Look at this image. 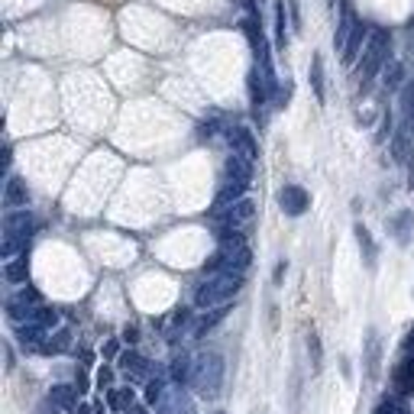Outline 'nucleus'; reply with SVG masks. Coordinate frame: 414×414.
Returning a JSON list of instances; mask_svg holds the SVG:
<instances>
[{
    "instance_id": "f257e3e1",
    "label": "nucleus",
    "mask_w": 414,
    "mask_h": 414,
    "mask_svg": "<svg viewBox=\"0 0 414 414\" xmlns=\"http://www.w3.org/2000/svg\"><path fill=\"white\" fill-rule=\"evenodd\" d=\"M217 239H220L217 253H214L211 259H207V266H204L207 275H220V272L243 275L246 269L253 266V249H249L243 233H217Z\"/></svg>"
},
{
    "instance_id": "f03ea898",
    "label": "nucleus",
    "mask_w": 414,
    "mask_h": 414,
    "mask_svg": "<svg viewBox=\"0 0 414 414\" xmlns=\"http://www.w3.org/2000/svg\"><path fill=\"white\" fill-rule=\"evenodd\" d=\"M239 288H243V275H237V272L207 275V281H201L197 291H195V304L204 308V311L227 308V304L239 295Z\"/></svg>"
},
{
    "instance_id": "7ed1b4c3",
    "label": "nucleus",
    "mask_w": 414,
    "mask_h": 414,
    "mask_svg": "<svg viewBox=\"0 0 414 414\" xmlns=\"http://www.w3.org/2000/svg\"><path fill=\"white\" fill-rule=\"evenodd\" d=\"M191 385L201 398H217L220 388H224V356L220 353H201L195 363Z\"/></svg>"
},
{
    "instance_id": "20e7f679",
    "label": "nucleus",
    "mask_w": 414,
    "mask_h": 414,
    "mask_svg": "<svg viewBox=\"0 0 414 414\" xmlns=\"http://www.w3.org/2000/svg\"><path fill=\"white\" fill-rule=\"evenodd\" d=\"M388 52H392V36L385 33V29H372L369 43H366V52L363 58H359V81L366 85H372V78L382 71V65L388 62Z\"/></svg>"
},
{
    "instance_id": "39448f33",
    "label": "nucleus",
    "mask_w": 414,
    "mask_h": 414,
    "mask_svg": "<svg viewBox=\"0 0 414 414\" xmlns=\"http://www.w3.org/2000/svg\"><path fill=\"white\" fill-rule=\"evenodd\" d=\"M253 217H256L253 197H243V201H237L233 207H227L224 214H217V224H220L217 233H239L246 224H253Z\"/></svg>"
},
{
    "instance_id": "423d86ee",
    "label": "nucleus",
    "mask_w": 414,
    "mask_h": 414,
    "mask_svg": "<svg viewBox=\"0 0 414 414\" xmlns=\"http://www.w3.org/2000/svg\"><path fill=\"white\" fill-rule=\"evenodd\" d=\"M39 308H43V295L36 288H23V291H16L7 301V317L16 324H26Z\"/></svg>"
},
{
    "instance_id": "0eeeda50",
    "label": "nucleus",
    "mask_w": 414,
    "mask_h": 414,
    "mask_svg": "<svg viewBox=\"0 0 414 414\" xmlns=\"http://www.w3.org/2000/svg\"><path fill=\"white\" fill-rule=\"evenodd\" d=\"M155 414H195V401L188 398V392H185L182 385H172V388H165V395L159 398Z\"/></svg>"
},
{
    "instance_id": "6e6552de",
    "label": "nucleus",
    "mask_w": 414,
    "mask_h": 414,
    "mask_svg": "<svg viewBox=\"0 0 414 414\" xmlns=\"http://www.w3.org/2000/svg\"><path fill=\"white\" fill-rule=\"evenodd\" d=\"M227 143H230L233 155H243L246 162H256V159H259V143H256L253 130H246V127L227 130Z\"/></svg>"
},
{
    "instance_id": "1a4fd4ad",
    "label": "nucleus",
    "mask_w": 414,
    "mask_h": 414,
    "mask_svg": "<svg viewBox=\"0 0 414 414\" xmlns=\"http://www.w3.org/2000/svg\"><path fill=\"white\" fill-rule=\"evenodd\" d=\"M279 204H281V211H285L288 217H301V214L311 207V195L301 188V185H285V188L279 191Z\"/></svg>"
},
{
    "instance_id": "9d476101",
    "label": "nucleus",
    "mask_w": 414,
    "mask_h": 414,
    "mask_svg": "<svg viewBox=\"0 0 414 414\" xmlns=\"http://www.w3.org/2000/svg\"><path fill=\"white\" fill-rule=\"evenodd\" d=\"M120 369L127 372L133 382H149V379H155L159 366H152L149 359H143L140 353H123V356H120Z\"/></svg>"
},
{
    "instance_id": "9b49d317",
    "label": "nucleus",
    "mask_w": 414,
    "mask_h": 414,
    "mask_svg": "<svg viewBox=\"0 0 414 414\" xmlns=\"http://www.w3.org/2000/svg\"><path fill=\"white\" fill-rule=\"evenodd\" d=\"M224 182L227 185H239V188H249L253 182V162H246L243 155H227V165H224Z\"/></svg>"
},
{
    "instance_id": "f8f14e48",
    "label": "nucleus",
    "mask_w": 414,
    "mask_h": 414,
    "mask_svg": "<svg viewBox=\"0 0 414 414\" xmlns=\"http://www.w3.org/2000/svg\"><path fill=\"white\" fill-rule=\"evenodd\" d=\"M392 385L395 392L405 398V395H414V353H408L392 372Z\"/></svg>"
},
{
    "instance_id": "ddd939ff",
    "label": "nucleus",
    "mask_w": 414,
    "mask_h": 414,
    "mask_svg": "<svg viewBox=\"0 0 414 414\" xmlns=\"http://www.w3.org/2000/svg\"><path fill=\"white\" fill-rule=\"evenodd\" d=\"M369 36H372L369 26H366V23H356V29H353V36H350V43H346L343 52H340V56H343V65H353L359 56H363L366 43H369Z\"/></svg>"
},
{
    "instance_id": "4468645a",
    "label": "nucleus",
    "mask_w": 414,
    "mask_h": 414,
    "mask_svg": "<svg viewBox=\"0 0 414 414\" xmlns=\"http://www.w3.org/2000/svg\"><path fill=\"white\" fill-rule=\"evenodd\" d=\"M195 363L197 359H191V353H175V359H172V382H175V385L191 382V376H195Z\"/></svg>"
},
{
    "instance_id": "2eb2a0df",
    "label": "nucleus",
    "mask_w": 414,
    "mask_h": 414,
    "mask_svg": "<svg viewBox=\"0 0 414 414\" xmlns=\"http://www.w3.org/2000/svg\"><path fill=\"white\" fill-rule=\"evenodd\" d=\"M4 201H7V207H23L26 211V204H29V188L23 178H10L7 182V191H4Z\"/></svg>"
},
{
    "instance_id": "dca6fc26",
    "label": "nucleus",
    "mask_w": 414,
    "mask_h": 414,
    "mask_svg": "<svg viewBox=\"0 0 414 414\" xmlns=\"http://www.w3.org/2000/svg\"><path fill=\"white\" fill-rule=\"evenodd\" d=\"M78 385H52L49 388V401L58 408H65V411H75L78 408Z\"/></svg>"
},
{
    "instance_id": "f3484780",
    "label": "nucleus",
    "mask_w": 414,
    "mask_h": 414,
    "mask_svg": "<svg viewBox=\"0 0 414 414\" xmlns=\"http://www.w3.org/2000/svg\"><path fill=\"white\" fill-rule=\"evenodd\" d=\"M133 405H136V392L130 385L127 388H110V392H107V408H110V411L127 414Z\"/></svg>"
},
{
    "instance_id": "a211bd4d",
    "label": "nucleus",
    "mask_w": 414,
    "mask_h": 414,
    "mask_svg": "<svg viewBox=\"0 0 414 414\" xmlns=\"http://www.w3.org/2000/svg\"><path fill=\"white\" fill-rule=\"evenodd\" d=\"M353 29H356V16H353V10H343V16H340V26H337V36H333V46H337L340 52H343V46L350 43Z\"/></svg>"
},
{
    "instance_id": "6ab92c4d",
    "label": "nucleus",
    "mask_w": 414,
    "mask_h": 414,
    "mask_svg": "<svg viewBox=\"0 0 414 414\" xmlns=\"http://www.w3.org/2000/svg\"><path fill=\"white\" fill-rule=\"evenodd\" d=\"M275 43L279 49L288 46V16H285V0H275Z\"/></svg>"
},
{
    "instance_id": "aec40b11",
    "label": "nucleus",
    "mask_w": 414,
    "mask_h": 414,
    "mask_svg": "<svg viewBox=\"0 0 414 414\" xmlns=\"http://www.w3.org/2000/svg\"><path fill=\"white\" fill-rule=\"evenodd\" d=\"M68 343H71V330H68V327H58V330H56V337L46 340L43 353H46V356H56V353H65V350H68Z\"/></svg>"
},
{
    "instance_id": "412c9836",
    "label": "nucleus",
    "mask_w": 414,
    "mask_h": 414,
    "mask_svg": "<svg viewBox=\"0 0 414 414\" xmlns=\"http://www.w3.org/2000/svg\"><path fill=\"white\" fill-rule=\"evenodd\" d=\"M401 117H405V127L414 133V81L401 88Z\"/></svg>"
},
{
    "instance_id": "4be33fe9",
    "label": "nucleus",
    "mask_w": 414,
    "mask_h": 414,
    "mask_svg": "<svg viewBox=\"0 0 414 414\" xmlns=\"http://www.w3.org/2000/svg\"><path fill=\"white\" fill-rule=\"evenodd\" d=\"M376 414H411V408H408V401L401 395H385L379 401V408H376Z\"/></svg>"
},
{
    "instance_id": "5701e85b",
    "label": "nucleus",
    "mask_w": 414,
    "mask_h": 414,
    "mask_svg": "<svg viewBox=\"0 0 414 414\" xmlns=\"http://www.w3.org/2000/svg\"><path fill=\"white\" fill-rule=\"evenodd\" d=\"M26 324H36L39 330H52V327H58V311L56 308H46V304H43V308L36 311Z\"/></svg>"
},
{
    "instance_id": "b1692460",
    "label": "nucleus",
    "mask_w": 414,
    "mask_h": 414,
    "mask_svg": "<svg viewBox=\"0 0 414 414\" xmlns=\"http://www.w3.org/2000/svg\"><path fill=\"white\" fill-rule=\"evenodd\" d=\"M227 317V308H214V311H207V314L201 317V321L195 324V337H204L207 330H214V324H220Z\"/></svg>"
},
{
    "instance_id": "393cba45",
    "label": "nucleus",
    "mask_w": 414,
    "mask_h": 414,
    "mask_svg": "<svg viewBox=\"0 0 414 414\" xmlns=\"http://www.w3.org/2000/svg\"><path fill=\"white\" fill-rule=\"evenodd\" d=\"M26 272H29L26 256H16V259H10L7 266H4V275H7V281H26Z\"/></svg>"
},
{
    "instance_id": "a878e982",
    "label": "nucleus",
    "mask_w": 414,
    "mask_h": 414,
    "mask_svg": "<svg viewBox=\"0 0 414 414\" xmlns=\"http://www.w3.org/2000/svg\"><path fill=\"white\" fill-rule=\"evenodd\" d=\"M311 88H314V98L324 104V62H321V56L311 58Z\"/></svg>"
},
{
    "instance_id": "bb28decb",
    "label": "nucleus",
    "mask_w": 414,
    "mask_h": 414,
    "mask_svg": "<svg viewBox=\"0 0 414 414\" xmlns=\"http://www.w3.org/2000/svg\"><path fill=\"white\" fill-rule=\"evenodd\" d=\"M356 239H359V246H363V253H366V266H376V243H372V237H369V230H366L363 224H356Z\"/></svg>"
},
{
    "instance_id": "cd10ccee",
    "label": "nucleus",
    "mask_w": 414,
    "mask_h": 414,
    "mask_svg": "<svg viewBox=\"0 0 414 414\" xmlns=\"http://www.w3.org/2000/svg\"><path fill=\"white\" fill-rule=\"evenodd\" d=\"M188 311H175V314H172L169 317V324H165V340H175L178 337V333H182V330H185V324H188Z\"/></svg>"
},
{
    "instance_id": "c85d7f7f",
    "label": "nucleus",
    "mask_w": 414,
    "mask_h": 414,
    "mask_svg": "<svg viewBox=\"0 0 414 414\" xmlns=\"http://www.w3.org/2000/svg\"><path fill=\"white\" fill-rule=\"evenodd\" d=\"M411 224H414L411 211H401L398 217L392 220V230H395V237H398V243H408V230H411Z\"/></svg>"
},
{
    "instance_id": "c756f323",
    "label": "nucleus",
    "mask_w": 414,
    "mask_h": 414,
    "mask_svg": "<svg viewBox=\"0 0 414 414\" xmlns=\"http://www.w3.org/2000/svg\"><path fill=\"white\" fill-rule=\"evenodd\" d=\"M376 366H379V340L376 333H369V372L376 376Z\"/></svg>"
},
{
    "instance_id": "7c9ffc66",
    "label": "nucleus",
    "mask_w": 414,
    "mask_h": 414,
    "mask_svg": "<svg viewBox=\"0 0 414 414\" xmlns=\"http://www.w3.org/2000/svg\"><path fill=\"white\" fill-rule=\"evenodd\" d=\"M98 388H107V392L113 388V369L110 366H100L98 369Z\"/></svg>"
},
{
    "instance_id": "2f4dec72",
    "label": "nucleus",
    "mask_w": 414,
    "mask_h": 414,
    "mask_svg": "<svg viewBox=\"0 0 414 414\" xmlns=\"http://www.w3.org/2000/svg\"><path fill=\"white\" fill-rule=\"evenodd\" d=\"M308 350H311V356H314V369H321V340H317L314 330L308 333Z\"/></svg>"
},
{
    "instance_id": "473e14b6",
    "label": "nucleus",
    "mask_w": 414,
    "mask_h": 414,
    "mask_svg": "<svg viewBox=\"0 0 414 414\" xmlns=\"http://www.w3.org/2000/svg\"><path fill=\"white\" fill-rule=\"evenodd\" d=\"M117 353H120V343H117V340H107V343H104V363L117 359Z\"/></svg>"
},
{
    "instance_id": "72a5a7b5",
    "label": "nucleus",
    "mask_w": 414,
    "mask_h": 414,
    "mask_svg": "<svg viewBox=\"0 0 414 414\" xmlns=\"http://www.w3.org/2000/svg\"><path fill=\"white\" fill-rule=\"evenodd\" d=\"M123 340H127V343H136V340H140V330L127 327V330H123Z\"/></svg>"
},
{
    "instance_id": "f704fd0d",
    "label": "nucleus",
    "mask_w": 414,
    "mask_h": 414,
    "mask_svg": "<svg viewBox=\"0 0 414 414\" xmlns=\"http://www.w3.org/2000/svg\"><path fill=\"white\" fill-rule=\"evenodd\" d=\"M243 7H246V14H249V16H256V10H259V7H256V0H243Z\"/></svg>"
},
{
    "instance_id": "c9c22d12",
    "label": "nucleus",
    "mask_w": 414,
    "mask_h": 414,
    "mask_svg": "<svg viewBox=\"0 0 414 414\" xmlns=\"http://www.w3.org/2000/svg\"><path fill=\"white\" fill-rule=\"evenodd\" d=\"M127 414H149V411H146V405H133Z\"/></svg>"
},
{
    "instance_id": "e433bc0d",
    "label": "nucleus",
    "mask_w": 414,
    "mask_h": 414,
    "mask_svg": "<svg viewBox=\"0 0 414 414\" xmlns=\"http://www.w3.org/2000/svg\"><path fill=\"white\" fill-rule=\"evenodd\" d=\"M281 275H285V262H279V266H275V281H281Z\"/></svg>"
},
{
    "instance_id": "4c0bfd02",
    "label": "nucleus",
    "mask_w": 414,
    "mask_h": 414,
    "mask_svg": "<svg viewBox=\"0 0 414 414\" xmlns=\"http://www.w3.org/2000/svg\"><path fill=\"white\" fill-rule=\"evenodd\" d=\"M217 414H227V411H217Z\"/></svg>"
}]
</instances>
